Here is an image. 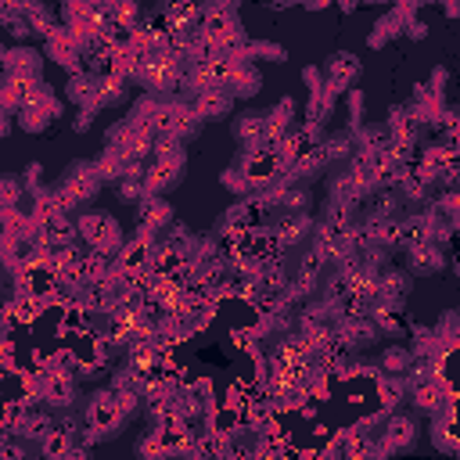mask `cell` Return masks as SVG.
<instances>
[{
	"label": "cell",
	"instance_id": "obj_8",
	"mask_svg": "<svg viewBox=\"0 0 460 460\" xmlns=\"http://www.w3.org/2000/svg\"><path fill=\"white\" fill-rule=\"evenodd\" d=\"M305 4H309V7H323L327 0H305Z\"/></svg>",
	"mask_w": 460,
	"mask_h": 460
},
{
	"label": "cell",
	"instance_id": "obj_3",
	"mask_svg": "<svg viewBox=\"0 0 460 460\" xmlns=\"http://www.w3.org/2000/svg\"><path fill=\"white\" fill-rule=\"evenodd\" d=\"M194 111H187V108H180V104H162L155 115H151V122L162 129V133H169V137H183L190 126H194Z\"/></svg>",
	"mask_w": 460,
	"mask_h": 460
},
{
	"label": "cell",
	"instance_id": "obj_1",
	"mask_svg": "<svg viewBox=\"0 0 460 460\" xmlns=\"http://www.w3.org/2000/svg\"><path fill=\"white\" fill-rule=\"evenodd\" d=\"M137 79H144L151 90H162L176 79V54L169 50H151V54H140L137 58V68H133Z\"/></svg>",
	"mask_w": 460,
	"mask_h": 460
},
{
	"label": "cell",
	"instance_id": "obj_4",
	"mask_svg": "<svg viewBox=\"0 0 460 460\" xmlns=\"http://www.w3.org/2000/svg\"><path fill=\"white\" fill-rule=\"evenodd\" d=\"M47 50L54 54V61H61V65L75 68V58H79L83 43H79V40H75V32L65 25V29H54V32H50V40H47Z\"/></svg>",
	"mask_w": 460,
	"mask_h": 460
},
{
	"label": "cell",
	"instance_id": "obj_5",
	"mask_svg": "<svg viewBox=\"0 0 460 460\" xmlns=\"http://www.w3.org/2000/svg\"><path fill=\"white\" fill-rule=\"evenodd\" d=\"M230 101H234V93H230L226 86H208V90H198V104H194V111L205 115V119H219V115H226Z\"/></svg>",
	"mask_w": 460,
	"mask_h": 460
},
{
	"label": "cell",
	"instance_id": "obj_2",
	"mask_svg": "<svg viewBox=\"0 0 460 460\" xmlns=\"http://www.w3.org/2000/svg\"><path fill=\"white\" fill-rule=\"evenodd\" d=\"M201 40H205L208 50H216V54H230V47H234V40H237V25H234L230 11H223V7L208 11L205 29H201Z\"/></svg>",
	"mask_w": 460,
	"mask_h": 460
},
{
	"label": "cell",
	"instance_id": "obj_6",
	"mask_svg": "<svg viewBox=\"0 0 460 460\" xmlns=\"http://www.w3.org/2000/svg\"><path fill=\"white\" fill-rule=\"evenodd\" d=\"M4 65H7V72L11 75H25V79H36L40 75V54L36 50H11L7 58H4Z\"/></svg>",
	"mask_w": 460,
	"mask_h": 460
},
{
	"label": "cell",
	"instance_id": "obj_7",
	"mask_svg": "<svg viewBox=\"0 0 460 460\" xmlns=\"http://www.w3.org/2000/svg\"><path fill=\"white\" fill-rule=\"evenodd\" d=\"M417 399H420V406H424V410H438V406H442V395H438V388H435V385H431V388H420V392H417Z\"/></svg>",
	"mask_w": 460,
	"mask_h": 460
}]
</instances>
